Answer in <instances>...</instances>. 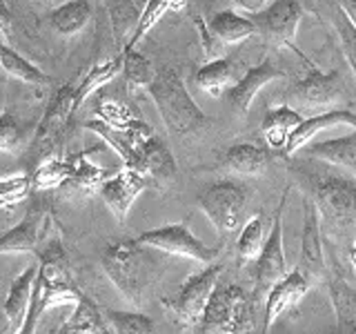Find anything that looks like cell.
Here are the masks:
<instances>
[{"label":"cell","instance_id":"6da1fadb","mask_svg":"<svg viewBox=\"0 0 356 334\" xmlns=\"http://www.w3.org/2000/svg\"><path fill=\"white\" fill-rule=\"evenodd\" d=\"M292 174L305 185L307 196L316 205L318 216L330 230L345 232L356 228V176L323 163L307 159L292 167Z\"/></svg>","mask_w":356,"mask_h":334},{"label":"cell","instance_id":"7a4b0ae2","mask_svg":"<svg viewBox=\"0 0 356 334\" xmlns=\"http://www.w3.org/2000/svg\"><path fill=\"white\" fill-rule=\"evenodd\" d=\"M165 256L167 254L138 243L136 239H127L109 245L100 256V265L122 299L134 305H140L147 289L167 270Z\"/></svg>","mask_w":356,"mask_h":334},{"label":"cell","instance_id":"3957f363","mask_svg":"<svg viewBox=\"0 0 356 334\" xmlns=\"http://www.w3.org/2000/svg\"><path fill=\"white\" fill-rule=\"evenodd\" d=\"M38 272L33 281V292L29 301V310L25 323H22V334H31L36 330L38 321L47 310L54 305L76 303L78 287L74 285V278L70 272V261L60 237H49L44 245H38Z\"/></svg>","mask_w":356,"mask_h":334},{"label":"cell","instance_id":"277c9868","mask_svg":"<svg viewBox=\"0 0 356 334\" xmlns=\"http://www.w3.org/2000/svg\"><path fill=\"white\" fill-rule=\"evenodd\" d=\"M156 109L170 129L178 138H198L211 127V118L198 107V103L187 92L185 81L176 67H161L156 72L152 85L147 87Z\"/></svg>","mask_w":356,"mask_h":334},{"label":"cell","instance_id":"5b68a950","mask_svg":"<svg viewBox=\"0 0 356 334\" xmlns=\"http://www.w3.org/2000/svg\"><path fill=\"white\" fill-rule=\"evenodd\" d=\"M254 305L256 301L241 285H214L200 317L196 332L209 334H238L254 330Z\"/></svg>","mask_w":356,"mask_h":334},{"label":"cell","instance_id":"8992f818","mask_svg":"<svg viewBox=\"0 0 356 334\" xmlns=\"http://www.w3.org/2000/svg\"><path fill=\"white\" fill-rule=\"evenodd\" d=\"M250 196L252 192L245 183L236 178H220L198 194V205L220 239H227L243 228Z\"/></svg>","mask_w":356,"mask_h":334},{"label":"cell","instance_id":"52a82bcc","mask_svg":"<svg viewBox=\"0 0 356 334\" xmlns=\"http://www.w3.org/2000/svg\"><path fill=\"white\" fill-rule=\"evenodd\" d=\"M307 72L289 87L287 100L296 109L305 111H325L348 98V87L341 72H321L309 58L305 61Z\"/></svg>","mask_w":356,"mask_h":334},{"label":"cell","instance_id":"ba28073f","mask_svg":"<svg viewBox=\"0 0 356 334\" xmlns=\"http://www.w3.org/2000/svg\"><path fill=\"white\" fill-rule=\"evenodd\" d=\"M294 185H289L281 200H278V207L274 212L272 218V228L267 230L265 243L259 252V256L254 259V301H259L261 296L267 294L278 278H283L287 274V261H285V250H283V216H285V207L289 194H292Z\"/></svg>","mask_w":356,"mask_h":334},{"label":"cell","instance_id":"9c48e42d","mask_svg":"<svg viewBox=\"0 0 356 334\" xmlns=\"http://www.w3.org/2000/svg\"><path fill=\"white\" fill-rule=\"evenodd\" d=\"M300 18H303V5L298 0H270L261 11L250 14V20L256 25L259 36H263L274 47L292 49L305 63L307 56L294 42Z\"/></svg>","mask_w":356,"mask_h":334},{"label":"cell","instance_id":"30bf717a","mask_svg":"<svg viewBox=\"0 0 356 334\" xmlns=\"http://www.w3.org/2000/svg\"><path fill=\"white\" fill-rule=\"evenodd\" d=\"M138 243L149 245V248L159 250L167 256H183V259H192L196 263H214L220 254V245L209 248L198 237H194L189 230V221L183 218L178 223H170V225L147 230L136 237Z\"/></svg>","mask_w":356,"mask_h":334},{"label":"cell","instance_id":"8fae6325","mask_svg":"<svg viewBox=\"0 0 356 334\" xmlns=\"http://www.w3.org/2000/svg\"><path fill=\"white\" fill-rule=\"evenodd\" d=\"M74 92H76V87L72 83H65L58 92L54 94L51 103L47 105V111H44L42 120L38 122L36 136H33V143H31V152L36 156V161L44 159V156H51L60 148L65 132L70 127V120L76 111Z\"/></svg>","mask_w":356,"mask_h":334},{"label":"cell","instance_id":"7c38bea8","mask_svg":"<svg viewBox=\"0 0 356 334\" xmlns=\"http://www.w3.org/2000/svg\"><path fill=\"white\" fill-rule=\"evenodd\" d=\"M220 272H222L220 265L207 263L205 270L189 276L187 281L178 287V292L174 296L163 299V305L170 312H174V317L181 323L196 328L200 317H203V312H205L211 289H214V285L218 283Z\"/></svg>","mask_w":356,"mask_h":334},{"label":"cell","instance_id":"4fadbf2b","mask_svg":"<svg viewBox=\"0 0 356 334\" xmlns=\"http://www.w3.org/2000/svg\"><path fill=\"white\" fill-rule=\"evenodd\" d=\"M298 270L303 272L312 287L318 283H325V276L330 265L323 254V241H321V216L312 198H303V234H300V261Z\"/></svg>","mask_w":356,"mask_h":334},{"label":"cell","instance_id":"5bb4252c","mask_svg":"<svg viewBox=\"0 0 356 334\" xmlns=\"http://www.w3.org/2000/svg\"><path fill=\"white\" fill-rule=\"evenodd\" d=\"M49 230L47 203H31L18 225L0 234V254H25L36 252L42 241V232Z\"/></svg>","mask_w":356,"mask_h":334},{"label":"cell","instance_id":"9a60e30c","mask_svg":"<svg viewBox=\"0 0 356 334\" xmlns=\"http://www.w3.org/2000/svg\"><path fill=\"white\" fill-rule=\"evenodd\" d=\"M147 187H149L147 178L140 172L125 167V170L118 172L116 176L105 178V181L100 183L98 192H100V198L105 200V205L109 207V212L114 214V218L118 223H125L131 205L136 203V198Z\"/></svg>","mask_w":356,"mask_h":334},{"label":"cell","instance_id":"2e32d148","mask_svg":"<svg viewBox=\"0 0 356 334\" xmlns=\"http://www.w3.org/2000/svg\"><path fill=\"white\" fill-rule=\"evenodd\" d=\"M312 289L309 278L298 270L287 272L283 278L267 289L265 294V319H263V332H270L272 326L278 321V317H283L285 312L294 310L303 296Z\"/></svg>","mask_w":356,"mask_h":334},{"label":"cell","instance_id":"e0dca14e","mask_svg":"<svg viewBox=\"0 0 356 334\" xmlns=\"http://www.w3.org/2000/svg\"><path fill=\"white\" fill-rule=\"evenodd\" d=\"M283 76H285V72L281 67H278L274 61L265 58L256 67H250L248 72H243L238 81L227 89L229 105L236 109V114L245 116L250 111L256 94H259L265 85H270L272 81H278V78H283Z\"/></svg>","mask_w":356,"mask_h":334},{"label":"cell","instance_id":"ac0fdd59","mask_svg":"<svg viewBox=\"0 0 356 334\" xmlns=\"http://www.w3.org/2000/svg\"><path fill=\"white\" fill-rule=\"evenodd\" d=\"M334 125H352V127H356V109L337 107V109H325V111H318V114L309 116V118H303L292 129V134H289L287 145L283 150V156H285V159H292V156L300 148H305V145L314 138L318 132L334 127Z\"/></svg>","mask_w":356,"mask_h":334},{"label":"cell","instance_id":"d6986e66","mask_svg":"<svg viewBox=\"0 0 356 334\" xmlns=\"http://www.w3.org/2000/svg\"><path fill=\"white\" fill-rule=\"evenodd\" d=\"M140 161H143V174L149 181V185H156L159 189H165L170 183H174V178L178 174L176 159L172 156L170 148L156 136L149 134L140 145Z\"/></svg>","mask_w":356,"mask_h":334},{"label":"cell","instance_id":"ffe728a7","mask_svg":"<svg viewBox=\"0 0 356 334\" xmlns=\"http://www.w3.org/2000/svg\"><path fill=\"white\" fill-rule=\"evenodd\" d=\"M274 154L270 148H259L254 143H234L222 154L220 165L238 176H263L272 165Z\"/></svg>","mask_w":356,"mask_h":334},{"label":"cell","instance_id":"44dd1931","mask_svg":"<svg viewBox=\"0 0 356 334\" xmlns=\"http://www.w3.org/2000/svg\"><path fill=\"white\" fill-rule=\"evenodd\" d=\"M36 272H38V261L29 263L25 270L11 281V285L7 289L3 312H5V319L9 323L11 332L22 330V323H25L27 310H29L31 292H33V281H36Z\"/></svg>","mask_w":356,"mask_h":334},{"label":"cell","instance_id":"7402d4cb","mask_svg":"<svg viewBox=\"0 0 356 334\" xmlns=\"http://www.w3.org/2000/svg\"><path fill=\"white\" fill-rule=\"evenodd\" d=\"M243 76V65L236 58L218 56V58L207 61L194 76V83L200 92H205L211 98H218L225 89H229L234 83Z\"/></svg>","mask_w":356,"mask_h":334},{"label":"cell","instance_id":"603a6c76","mask_svg":"<svg viewBox=\"0 0 356 334\" xmlns=\"http://www.w3.org/2000/svg\"><path fill=\"white\" fill-rule=\"evenodd\" d=\"M325 285L330 289V301L334 315H337L339 330L356 334V289L348 283V278L337 267H330L327 270Z\"/></svg>","mask_w":356,"mask_h":334},{"label":"cell","instance_id":"cb8c5ba5","mask_svg":"<svg viewBox=\"0 0 356 334\" xmlns=\"http://www.w3.org/2000/svg\"><path fill=\"white\" fill-rule=\"evenodd\" d=\"M298 152H303V156H307V159L330 163L339 167V170L356 176V132L345 134V136L339 138L321 141L312 145V148H300Z\"/></svg>","mask_w":356,"mask_h":334},{"label":"cell","instance_id":"d4e9b609","mask_svg":"<svg viewBox=\"0 0 356 334\" xmlns=\"http://www.w3.org/2000/svg\"><path fill=\"white\" fill-rule=\"evenodd\" d=\"M96 14L94 0H65V3L51 7L49 25L60 36H76L81 33Z\"/></svg>","mask_w":356,"mask_h":334},{"label":"cell","instance_id":"484cf974","mask_svg":"<svg viewBox=\"0 0 356 334\" xmlns=\"http://www.w3.org/2000/svg\"><path fill=\"white\" fill-rule=\"evenodd\" d=\"M58 334H109V326L103 317V310L87 294H78L72 317L56 330Z\"/></svg>","mask_w":356,"mask_h":334},{"label":"cell","instance_id":"4316f807","mask_svg":"<svg viewBox=\"0 0 356 334\" xmlns=\"http://www.w3.org/2000/svg\"><path fill=\"white\" fill-rule=\"evenodd\" d=\"M300 120H303V116H300L292 105H278V107L267 109V114L263 118V125H261L267 148H270L272 152L283 154L289 134H292V129L298 125Z\"/></svg>","mask_w":356,"mask_h":334},{"label":"cell","instance_id":"83f0119b","mask_svg":"<svg viewBox=\"0 0 356 334\" xmlns=\"http://www.w3.org/2000/svg\"><path fill=\"white\" fill-rule=\"evenodd\" d=\"M207 29L222 45H238L252 36H259L256 25L250 20V16H241L234 9H222L211 16V20L207 22Z\"/></svg>","mask_w":356,"mask_h":334},{"label":"cell","instance_id":"f1b7e54d","mask_svg":"<svg viewBox=\"0 0 356 334\" xmlns=\"http://www.w3.org/2000/svg\"><path fill=\"white\" fill-rule=\"evenodd\" d=\"M92 152H81V154H74L70 156V178H67V183L60 185L58 189L67 187L70 189V194H89L92 189L100 187V183L107 178V172L103 167L94 165L92 161L87 159V156Z\"/></svg>","mask_w":356,"mask_h":334},{"label":"cell","instance_id":"f546056e","mask_svg":"<svg viewBox=\"0 0 356 334\" xmlns=\"http://www.w3.org/2000/svg\"><path fill=\"white\" fill-rule=\"evenodd\" d=\"M187 0H145L143 3V9H140V16H138V22H136V29L129 36V40L122 45V51L125 49H136L138 45L143 42V38L147 36V33L159 25V20L167 14V11H178L183 9V5Z\"/></svg>","mask_w":356,"mask_h":334},{"label":"cell","instance_id":"4dcf8cb0","mask_svg":"<svg viewBox=\"0 0 356 334\" xmlns=\"http://www.w3.org/2000/svg\"><path fill=\"white\" fill-rule=\"evenodd\" d=\"M0 67L5 70V74L14 81H22L27 85H49L51 78L44 74L40 67L29 63L25 56L18 54L11 45L0 40Z\"/></svg>","mask_w":356,"mask_h":334},{"label":"cell","instance_id":"1f68e13d","mask_svg":"<svg viewBox=\"0 0 356 334\" xmlns=\"http://www.w3.org/2000/svg\"><path fill=\"white\" fill-rule=\"evenodd\" d=\"M87 129H92L94 134H98L100 138H103L111 150H114L120 159H122V163H125V167H129V170H136V172H140L143 174V161H140V150H138V145H134L125 134L122 132H118V129H114V127H109V125H105L103 120H98V118H94V120H87V125H85ZM145 176V174H143Z\"/></svg>","mask_w":356,"mask_h":334},{"label":"cell","instance_id":"d6a6232c","mask_svg":"<svg viewBox=\"0 0 356 334\" xmlns=\"http://www.w3.org/2000/svg\"><path fill=\"white\" fill-rule=\"evenodd\" d=\"M107 16H109V25L111 33H114L116 45H125L129 36L136 29V22L140 16V9L136 0H103Z\"/></svg>","mask_w":356,"mask_h":334},{"label":"cell","instance_id":"836d02e7","mask_svg":"<svg viewBox=\"0 0 356 334\" xmlns=\"http://www.w3.org/2000/svg\"><path fill=\"white\" fill-rule=\"evenodd\" d=\"M70 178V161L60 159V156H44L36 163L31 172V189L36 192H49V189H58Z\"/></svg>","mask_w":356,"mask_h":334},{"label":"cell","instance_id":"e575fe53","mask_svg":"<svg viewBox=\"0 0 356 334\" xmlns=\"http://www.w3.org/2000/svg\"><path fill=\"white\" fill-rule=\"evenodd\" d=\"M120 65H122V54L111 56L109 61L94 65L92 70H89V72L85 74L83 83L78 85V87H76V92H74L76 109L81 107L94 92H98L100 87H105L109 81H114V76H118V72H120Z\"/></svg>","mask_w":356,"mask_h":334},{"label":"cell","instance_id":"d590c367","mask_svg":"<svg viewBox=\"0 0 356 334\" xmlns=\"http://www.w3.org/2000/svg\"><path fill=\"white\" fill-rule=\"evenodd\" d=\"M120 54H122L120 72H122V78H125L127 92L134 94L136 89H145V92H147V87L152 85L156 76L154 65L136 49H125V51L120 49Z\"/></svg>","mask_w":356,"mask_h":334},{"label":"cell","instance_id":"8d00e7d4","mask_svg":"<svg viewBox=\"0 0 356 334\" xmlns=\"http://www.w3.org/2000/svg\"><path fill=\"white\" fill-rule=\"evenodd\" d=\"M103 317L111 332L118 334H152L156 332L154 321L138 310H116V308H100Z\"/></svg>","mask_w":356,"mask_h":334},{"label":"cell","instance_id":"74e56055","mask_svg":"<svg viewBox=\"0 0 356 334\" xmlns=\"http://www.w3.org/2000/svg\"><path fill=\"white\" fill-rule=\"evenodd\" d=\"M267 237V225H265V216L256 214L252 216L245 225L241 228L238 241H236V252H238V263H252L256 256H259L263 243Z\"/></svg>","mask_w":356,"mask_h":334},{"label":"cell","instance_id":"f35d334b","mask_svg":"<svg viewBox=\"0 0 356 334\" xmlns=\"http://www.w3.org/2000/svg\"><path fill=\"white\" fill-rule=\"evenodd\" d=\"M332 27L337 31L339 42H341V51L345 56V61L350 63L352 74L356 78V27L354 22L345 16V11L341 9V5H332Z\"/></svg>","mask_w":356,"mask_h":334},{"label":"cell","instance_id":"ab89813d","mask_svg":"<svg viewBox=\"0 0 356 334\" xmlns=\"http://www.w3.org/2000/svg\"><path fill=\"white\" fill-rule=\"evenodd\" d=\"M96 118L103 120L105 125L118 129V132H127L138 116L131 114V109L127 105L118 103V100H107L105 98V100H100V103L96 105Z\"/></svg>","mask_w":356,"mask_h":334},{"label":"cell","instance_id":"60d3db41","mask_svg":"<svg viewBox=\"0 0 356 334\" xmlns=\"http://www.w3.org/2000/svg\"><path fill=\"white\" fill-rule=\"evenodd\" d=\"M31 194V174L0 178V209H11Z\"/></svg>","mask_w":356,"mask_h":334},{"label":"cell","instance_id":"b9f144b4","mask_svg":"<svg viewBox=\"0 0 356 334\" xmlns=\"http://www.w3.org/2000/svg\"><path fill=\"white\" fill-rule=\"evenodd\" d=\"M20 145H22L20 120L14 114V109H5L0 114V152L3 154L18 152Z\"/></svg>","mask_w":356,"mask_h":334},{"label":"cell","instance_id":"7bdbcfd3","mask_svg":"<svg viewBox=\"0 0 356 334\" xmlns=\"http://www.w3.org/2000/svg\"><path fill=\"white\" fill-rule=\"evenodd\" d=\"M196 27L200 33V42H203V51L207 54V58H218L220 56V47L222 42L207 29V22L203 18H196Z\"/></svg>","mask_w":356,"mask_h":334},{"label":"cell","instance_id":"ee69618b","mask_svg":"<svg viewBox=\"0 0 356 334\" xmlns=\"http://www.w3.org/2000/svg\"><path fill=\"white\" fill-rule=\"evenodd\" d=\"M0 36L5 40L14 38V7L9 0H0Z\"/></svg>","mask_w":356,"mask_h":334},{"label":"cell","instance_id":"f6af8a7d","mask_svg":"<svg viewBox=\"0 0 356 334\" xmlns=\"http://www.w3.org/2000/svg\"><path fill=\"white\" fill-rule=\"evenodd\" d=\"M234 5H236L238 9L248 11V14H254V11H261L270 0H232Z\"/></svg>","mask_w":356,"mask_h":334},{"label":"cell","instance_id":"bcb514c9","mask_svg":"<svg viewBox=\"0 0 356 334\" xmlns=\"http://www.w3.org/2000/svg\"><path fill=\"white\" fill-rule=\"evenodd\" d=\"M339 5L345 11V16H348L356 27V0H339Z\"/></svg>","mask_w":356,"mask_h":334},{"label":"cell","instance_id":"7dc6e473","mask_svg":"<svg viewBox=\"0 0 356 334\" xmlns=\"http://www.w3.org/2000/svg\"><path fill=\"white\" fill-rule=\"evenodd\" d=\"M348 259H350V265H352V270L356 272V239H354V241H352V245H350Z\"/></svg>","mask_w":356,"mask_h":334},{"label":"cell","instance_id":"c3c4849f","mask_svg":"<svg viewBox=\"0 0 356 334\" xmlns=\"http://www.w3.org/2000/svg\"><path fill=\"white\" fill-rule=\"evenodd\" d=\"M42 5H47V7H56V5H60V3H65V0H40Z\"/></svg>","mask_w":356,"mask_h":334},{"label":"cell","instance_id":"681fc988","mask_svg":"<svg viewBox=\"0 0 356 334\" xmlns=\"http://www.w3.org/2000/svg\"><path fill=\"white\" fill-rule=\"evenodd\" d=\"M312 3H314V0H305V5H312Z\"/></svg>","mask_w":356,"mask_h":334},{"label":"cell","instance_id":"f907efd6","mask_svg":"<svg viewBox=\"0 0 356 334\" xmlns=\"http://www.w3.org/2000/svg\"><path fill=\"white\" fill-rule=\"evenodd\" d=\"M136 3H138V5H143V3H145V0H136Z\"/></svg>","mask_w":356,"mask_h":334}]
</instances>
